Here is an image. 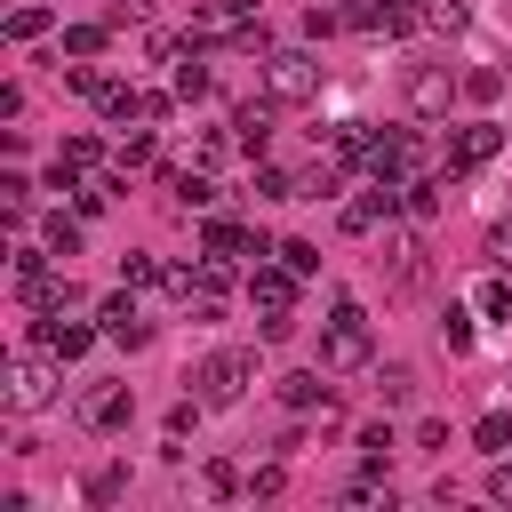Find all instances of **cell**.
<instances>
[{"label": "cell", "mask_w": 512, "mask_h": 512, "mask_svg": "<svg viewBox=\"0 0 512 512\" xmlns=\"http://www.w3.org/2000/svg\"><path fill=\"white\" fill-rule=\"evenodd\" d=\"M248 304L264 312V336L280 344V336L296 328V272H288V264H256V272H248Z\"/></svg>", "instance_id": "cell-1"}, {"label": "cell", "mask_w": 512, "mask_h": 512, "mask_svg": "<svg viewBox=\"0 0 512 512\" xmlns=\"http://www.w3.org/2000/svg\"><path fill=\"white\" fill-rule=\"evenodd\" d=\"M368 352H376L368 312H360V304H336V320H328V336H320V368L344 376V368H368Z\"/></svg>", "instance_id": "cell-2"}, {"label": "cell", "mask_w": 512, "mask_h": 512, "mask_svg": "<svg viewBox=\"0 0 512 512\" xmlns=\"http://www.w3.org/2000/svg\"><path fill=\"white\" fill-rule=\"evenodd\" d=\"M56 400V352L48 344H32V352H16L8 360V408L16 416H32V408H48Z\"/></svg>", "instance_id": "cell-3"}, {"label": "cell", "mask_w": 512, "mask_h": 512, "mask_svg": "<svg viewBox=\"0 0 512 512\" xmlns=\"http://www.w3.org/2000/svg\"><path fill=\"white\" fill-rule=\"evenodd\" d=\"M264 96H280V104L320 96V56H312V48H272V56H264Z\"/></svg>", "instance_id": "cell-4"}, {"label": "cell", "mask_w": 512, "mask_h": 512, "mask_svg": "<svg viewBox=\"0 0 512 512\" xmlns=\"http://www.w3.org/2000/svg\"><path fill=\"white\" fill-rule=\"evenodd\" d=\"M248 376H256L248 352H208V368H200V400H208V408H232V400L248 392Z\"/></svg>", "instance_id": "cell-5"}, {"label": "cell", "mask_w": 512, "mask_h": 512, "mask_svg": "<svg viewBox=\"0 0 512 512\" xmlns=\"http://www.w3.org/2000/svg\"><path fill=\"white\" fill-rule=\"evenodd\" d=\"M448 96H464V72H448V64H408V112H448Z\"/></svg>", "instance_id": "cell-6"}, {"label": "cell", "mask_w": 512, "mask_h": 512, "mask_svg": "<svg viewBox=\"0 0 512 512\" xmlns=\"http://www.w3.org/2000/svg\"><path fill=\"white\" fill-rule=\"evenodd\" d=\"M496 152H504V128H496V120H472V128H456V136H448V176L488 168Z\"/></svg>", "instance_id": "cell-7"}, {"label": "cell", "mask_w": 512, "mask_h": 512, "mask_svg": "<svg viewBox=\"0 0 512 512\" xmlns=\"http://www.w3.org/2000/svg\"><path fill=\"white\" fill-rule=\"evenodd\" d=\"M96 328H104L112 344H128V352H136V344H152V320L136 312V296H104V312H96Z\"/></svg>", "instance_id": "cell-8"}, {"label": "cell", "mask_w": 512, "mask_h": 512, "mask_svg": "<svg viewBox=\"0 0 512 512\" xmlns=\"http://www.w3.org/2000/svg\"><path fill=\"white\" fill-rule=\"evenodd\" d=\"M392 208H400V176H376L360 200H344V232H368V224L392 216Z\"/></svg>", "instance_id": "cell-9"}, {"label": "cell", "mask_w": 512, "mask_h": 512, "mask_svg": "<svg viewBox=\"0 0 512 512\" xmlns=\"http://www.w3.org/2000/svg\"><path fill=\"white\" fill-rule=\"evenodd\" d=\"M80 416H88L96 432H112V424L136 416V400H128V384H88V392H80Z\"/></svg>", "instance_id": "cell-10"}, {"label": "cell", "mask_w": 512, "mask_h": 512, "mask_svg": "<svg viewBox=\"0 0 512 512\" xmlns=\"http://www.w3.org/2000/svg\"><path fill=\"white\" fill-rule=\"evenodd\" d=\"M96 336H104V328H80V320H40V328H32V344H48L56 360H80Z\"/></svg>", "instance_id": "cell-11"}, {"label": "cell", "mask_w": 512, "mask_h": 512, "mask_svg": "<svg viewBox=\"0 0 512 512\" xmlns=\"http://www.w3.org/2000/svg\"><path fill=\"white\" fill-rule=\"evenodd\" d=\"M232 136H240L248 152H264V144H272V104H240V112H232Z\"/></svg>", "instance_id": "cell-12"}, {"label": "cell", "mask_w": 512, "mask_h": 512, "mask_svg": "<svg viewBox=\"0 0 512 512\" xmlns=\"http://www.w3.org/2000/svg\"><path fill=\"white\" fill-rule=\"evenodd\" d=\"M280 400H288V408H320V416H328V384H320L312 368H296V376H280Z\"/></svg>", "instance_id": "cell-13"}, {"label": "cell", "mask_w": 512, "mask_h": 512, "mask_svg": "<svg viewBox=\"0 0 512 512\" xmlns=\"http://www.w3.org/2000/svg\"><path fill=\"white\" fill-rule=\"evenodd\" d=\"M384 272H392V288H416V248H408L400 232L384 240Z\"/></svg>", "instance_id": "cell-14"}, {"label": "cell", "mask_w": 512, "mask_h": 512, "mask_svg": "<svg viewBox=\"0 0 512 512\" xmlns=\"http://www.w3.org/2000/svg\"><path fill=\"white\" fill-rule=\"evenodd\" d=\"M440 344H448V352H472V312H464V304L440 312Z\"/></svg>", "instance_id": "cell-15"}, {"label": "cell", "mask_w": 512, "mask_h": 512, "mask_svg": "<svg viewBox=\"0 0 512 512\" xmlns=\"http://www.w3.org/2000/svg\"><path fill=\"white\" fill-rule=\"evenodd\" d=\"M424 24H432V32H464L472 8H464V0H424Z\"/></svg>", "instance_id": "cell-16"}, {"label": "cell", "mask_w": 512, "mask_h": 512, "mask_svg": "<svg viewBox=\"0 0 512 512\" xmlns=\"http://www.w3.org/2000/svg\"><path fill=\"white\" fill-rule=\"evenodd\" d=\"M272 256H280V264H288L296 280H304V272H320V248H312V240H280Z\"/></svg>", "instance_id": "cell-17"}, {"label": "cell", "mask_w": 512, "mask_h": 512, "mask_svg": "<svg viewBox=\"0 0 512 512\" xmlns=\"http://www.w3.org/2000/svg\"><path fill=\"white\" fill-rule=\"evenodd\" d=\"M416 16H424V0H376V24H384V32H408Z\"/></svg>", "instance_id": "cell-18"}, {"label": "cell", "mask_w": 512, "mask_h": 512, "mask_svg": "<svg viewBox=\"0 0 512 512\" xmlns=\"http://www.w3.org/2000/svg\"><path fill=\"white\" fill-rule=\"evenodd\" d=\"M176 96H208V64L200 56H176Z\"/></svg>", "instance_id": "cell-19"}, {"label": "cell", "mask_w": 512, "mask_h": 512, "mask_svg": "<svg viewBox=\"0 0 512 512\" xmlns=\"http://www.w3.org/2000/svg\"><path fill=\"white\" fill-rule=\"evenodd\" d=\"M40 32H48V8H16L8 16V40H40Z\"/></svg>", "instance_id": "cell-20"}, {"label": "cell", "mask_w": 512, "mask_h": 512, "mask_svg": "<svg viewBox=\"0 0 512 512\" xmlns=\"http://www.w3.org/2000/svg\"><path fill=\"white\" fill-rule=\"evenodd\" d=\"M336 24H352V16H344V8H320V0H312V8H304V32H312V40H328V32H336Z\"/></svg>", "instance_id": "cell-21"}, {"label": "cell", "mask_w": 512, "mask_h": 512, "mask_svg": "<svg viewBox=\"0 0 512 512\" xmlns=\"http://www.w3.org/2000/svg\"><path fill=\"white\" fill-rule=\"evenodd\" d=\"M56 160H64V168H72V176H80V168H96V160H104V152H96V136H72V144H64V152H56Z\"/></svg>", "instance_id": "cell-22"}, {"label": "cell", "mask_w": 512, "mask_h": 512, "mask_svg": "<svg viewBox=\"0 0 512 512\" xmlns=\"http://www.w3.org/2000/svg\"><path fill=\"white\" fill-rule=\"evenodd\" d=\"M320 192H336V168H328V160H320V168H304V176H296V200H320Z\"/></svg>", "instance_id": "cell-23"}, {"label": "cell", "mask_w": 512, "mask_h": 512, "mask_svg": "<svg viewBox=\"0 0 512 512\" xmlns=\"http://www.w3.org/2000/svg\"><path fill=\"white\" fill-rule=\"evenodd\" d=\"M48 248H56V256H80V224H72V216H48Z\"/></svg>", "instance_id": "cell-24"}, {"label": "cell", "mask_w": 512, "mask_h": 512, "mask_svg": "<svg viewBox=\"0 0 512 512\" xmlns=\"http://www.w3.org/2000/svg\"><path fill=\"white\" fill-rule=\"evenodd\" d=\"M120 280H128V288H152V280H168V272H160L152 256H120Z\"/></svg>", "instance_id": "cell-25"}, {"label": "cell", "mask_w": 512, "mask_h": 512, "mask_svg": "<svg viewBox=\"0 0 512 512\" xmlns=\"http://www.w3.org/2000/svg\"><path fill=\"white\" fill-rule=\"evenodd\" d=\"M472 440H480V448H512V416H480Z\"/></svg>", "instance_id": "cell-26"}, {"label": "cell", "mask_w": 512, "mask_h": 512, "mask_svg": "<svg viewBox=\"0 0 512 512\" xmlns=\"http://www.w3.org/2000/svg\"><path fill=\"white\" fill-rule=\"evenodd\" d=\"M208 248H216V256H232V248H256V240H248L240 224H208Z\"/></svg>", "instance_id": "cell-27"}, {"label": "cell", "mask_w": 512, "mask_h": 512, "mask_svg": "<svg viewBox=\"0 0 512 512\" xmlns=\"http://www.w3.org/2000/svg\"><path fill=\"white\" fill-rule=\"evenodd\" d=\"M64 48H72V56H96V48H104V32H96V24H72V32H64Z\"/></svg>", "instance_id": "cell-28"}, {"label": "cell", "mask_w": 512, "mask_h": 512, "mask_svg": "<svg viewBox=\"0 0 512 512\" xmlns=\"http://www.w3.org/2000/svg\"><path fill=\"white\" fill-rule=\"evenodd\" d=\"M496 88H504V72H464V96H472V104H488Z\"/></svg>", "instance_id": "cell-29"}, {"label": "cell", "mask_w": 512, "mask_h": 512, "mask_svg": "<svg viewBox=\"0 0 512 512\" xmlns=\"http://www.w3.org/2000/svg\"><path fill=\"white\" fill-rule=\"evenodd\" d=\"M376 384H384V400H408V392H416V376H408V368H400V360H392V368H384V376H376Z\"/></svg>", "instance_id": "cell-30"}, {"label": "cell", "mask_w": 512, "mask_h": 512, "mask_svg": "<svg viewBox=\"0 0 512 512\" xmlns=\"http://www.w3.org/2000/svg\"><path fill=\"white\" fill-rule=\"evenodd\" d=\"M488 264H496V272H512V224H496V232H488Z\"/></svg>", "instance_id": "cell-31"}, {"label": "cell", "mask_w": 512, "mask_h": 512, "mask_svg": "<svg viewBox=\"0 0 512 512\" xmlns=\"http://www.w3.org/2000/svg\"><path fill=\"white\" fill-rule=\"evenodd\" d=\"M168 184H176V200H184V208H200V200H208V176H168Z\"/></svg>", "instance_id": "cell-32"}, {"label": "cell", "mask_w": 512, "mask_h": 512, "mask_svg": "<svg viewBox=\"0 0 512 512\" xmlns=\"http://www.w3.org/2000/svg\"><path fill=\"white\" fill-rule=\"evenodd\" d=\"M488 496H496V504H512V464H496V472H488Z\"/></svg>", "instance_id": "cell-33"}]
</instances>
